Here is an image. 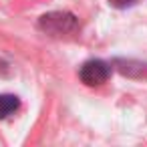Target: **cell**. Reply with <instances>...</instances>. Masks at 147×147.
I'll return each mask as SVG.
<instances>
[{
    "label": "cell",
    "instance_id": "6da1fadb",
    "mask_svg": "<svg viewBox=\"0 0 147 147\" xmlns=\"http://www.w3.org/2000/svg\"><path fill=\"white\" fill-rule=\"evenodd\" d=\"M77 26H79V20L71 12H49V14H42L38 20V28L53 36L75 32Z\"/></svg>",
    "mask_w": 147,
    "mask_h": 147
},
{
    "label": "cell",
    "instance_id": "7a4b0ae2",
    "mask_svg": "<svg viewBox=\"0 0 147 147\" xmlns=\"http://www.w3.org/2000/svg\"><path fill=\"white\" fill-rule=\"evenodd\" d=\"M109 77H111V65L101 59H91L83 63L79 69V79L87 87H101L109 81Z\"/></svg>",
    "mask_w": 147,
    "mask_h": 147
},
{
    "label": "cell",
    "instance_id": "3957f363",
    "mask_svg": "<svg viewBox=\"0 0 147 147\" xmlns=\"http://www.w3.org/2000/svg\"><path fill=\"white\" fill-rule=\"evenodd\" d=\"M18 109H20V99L16 95H10V93L0 95V121L14 115Z\"/></svg>",
    "mask_w": 147,
    "mask_h": 147
},
{
    "label": "cell",
    "instance_id": "277c9868",
    "mask_svg": "<svg viewBox=\"0 0 147 147\" xmlns=\"http://www.w3.org/2000/svg\"><path fill=\"white\" fill-rule=\"evenodd\" d=\"M137 2V0H109V4L113 6V8H129V6H133Z\"/></svg>",
    "mask_w": 147,
    "mask_h": 147
}]
</instances>
